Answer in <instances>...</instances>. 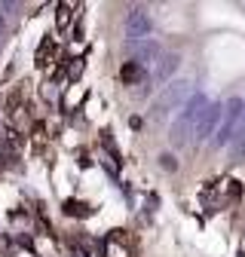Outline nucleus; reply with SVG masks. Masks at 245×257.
I'll return each instance as SVG.
<instances>
[{"label":"nucleus","mask_w":245,"mask_h":257,"mask_svg":"<svg viewBox=\"0 0 245 257\" xmlns=\"http://www.w3.org/2000/svg\"><path fill=\"white\" fill-rule=\"evenodd\" d=\"M199 107H202V95H196V98H190V104L184 107V113H181V116L175 119V125H172V135H169L175 147H181L184 141L190 138L187 132H190L193 125H196V119L202 116V110H199Z\"/></svg>","instance_id":"1"},{"label":"nucleus","mask_w":245,"mask_h":257,"mask_svg":"<svg viewBox=\"0 0 245 257\" xmlns=\"http://www.w3.org/2000/svg\"><path fill=\"white\" fill-rule=\"evenodd\" d=\"M187 95H190L187 83H172V86H166L163 95H160V101H157V107H153V113H157V116H166L172 107H181Z\"/></svg>","instance_id":"2"},{"label":"nucleus","mask_w":245,"mask_h":257,"mask_svg":"<svg viewBox=\"0 0 245 257\" xmlns=\"http://www.w3.org/2000/svg\"><path fill=\"white\" fill-rule=\"evenodd\" d=\"M205 110H208V113H202V116L196 119V138H205L211 128L218 125V119L224 116V110H221L218 104H214V107H205Z\"/></svg>","instance_id":"3"},{"label":"nucleus","mask_w":245,"mask_h":257,"mask_svg":"<svg viewBox=\"0 0 245 257\" xmlns=\"http://www.w3.org/2000/svg\"><path fill=\"white\" fill-rule=\"evenodd\" d=\"M119 80L126 83V86H135V83H141V80H144V68H141L135 58H129V61L119 68Z\"/></svg>","instance_id":"4"},{"label":"nucleus","mask_w":245,"mask_h":257,"mask_svg":"<svg viewBox=\"0 0 245 257\" xmlns=\"http://www.w3.org/2000/svg\"><path fill=\"white\" fill-rule=\"evenodd\" d=\"M61 211H65L68 217H89L92 205L83 202V199H65V202H61Z\"/></svg>","instance_id":"5"},{"label":"nucleus","mask_w":245,"mask_h":257,"mask_svg":"<svg viewBox=\"0 0 245 257\" xmlns=\"http://www.w3.org/2000/svg\"><path fill=\"white\" fill-rule=\"evenodd\" d=\"M52 61H55V40L46 37V40L40 43V49H37V68H49Z\"/></svg>","instance_id":"6"},{"label":"nucleus","mask_w":245,"mask_h":257,"mask_svg":"<svg viewBox=\"0 0 245 257\" xmlns=\"http://www.w3.org/2000/svg\"><path fill=\"white\" fill-rule=\"evenodd\" d=\"M178 61H181V58H178L175 52H172V55H166V58H163V68H157L153 80H157V83H166V80L172 77V71H178Z\"/></svg>","instance_id":"7"},{"label":"nucleus","mask_w":245,"mask_h":257,"mask_svg":"<svg viewBox=\"0 0 245 257\" xmlns=\"http://www.w3.org/2000/svg\"><path fill=\"white\" fill-rule=\"evenodd\" d=\"M71 19H74V7H71V4H58V7H55V25H58L61 31L71 25Z\"/></svg>","instance_id":"8"},{"label":"nucleus","mask_w":245,"mask_h":257,"mask_svg":"<svg viewBox=\"0 0 245 257\" xmlns=\"http://www.w3.org/2000/svg\"><path fill=\"white\" fill-rule=\"evenodd\" d=\"M227 199H242V184L239 181H230L227 184Z\"/></svg>","instance_id":"9"},{"label":"nucleus","mask_w":245,"mask_h":257,"mask_svg":"<svg viewBox=\"0 0 245 257\" xmlns=\"http://www.w3.org/2000/svg\"><path fill=\"white\" fill-rule=\"evenodd\" d=\"M160 166H163L166 172H175V169H178V163H175L172 153H163V156H160Z\"/></svg>","instance_id":"10"},{"label":"nucleus","mask_w":245,"mask_h":257,"mask_svg":"<svg viewBox=\"0 0 245 257\" xmlns=\"http://www.w3.org/2000/svg\"><path fill=\"white\" fill-rule=\"evenodd\" d=\"M77 163H80L83 169H89V166H92V159H89V153H86V150H80V153H77Z\"/></svg>","instance_id":"11"},{"label":"nucleus","mask_w":245,"mask_h":257,"mask_svg":"<svg viewBox=\"0 0 245 257\" xmlns=\"http://www.w3.org/2000/svg\"><path fill=\"white\" fill-rule=\"evenodd\" d=\"M129 125L132 128H141V116H129Z\"/></svg>","instance_id":"12"}]
</instances>
